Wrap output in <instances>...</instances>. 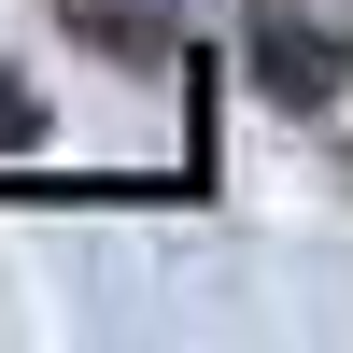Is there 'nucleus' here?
<instances>
[{"label":"nucleus","mask_w":353,"mask_h":353,"mask_svg":"<svg viewBox=\"0 0 353 353\" xmlns=\"http://www.w3.org/2000/svg\"><path fill=\"white\" fill-rule=\"evenodd\" d=\"M325 57H339L325 28H283V14H269V99H325V85H339Z\"/></svg>","instance_id":"nucleus-1"}]
</instances>
